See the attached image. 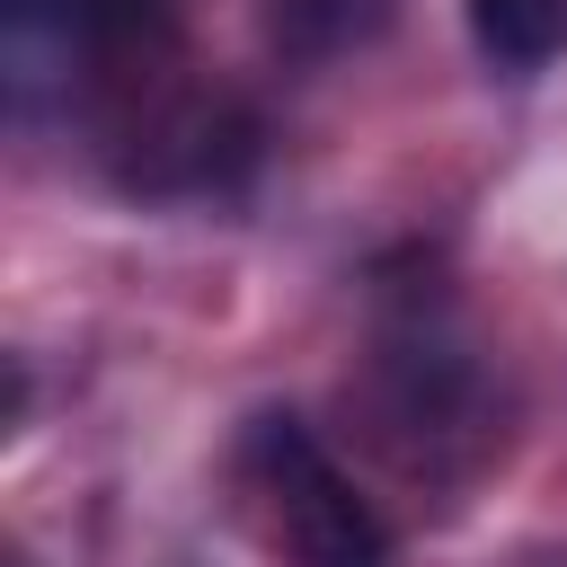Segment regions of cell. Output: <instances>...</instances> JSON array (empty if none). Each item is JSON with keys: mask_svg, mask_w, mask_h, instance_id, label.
Segmentation results:
<instances>
[{"mask_svg": "<svg viewBox=\"0 0 567 567\" xmlns=\"http://www.w3.org/2000/svg\"><path fill=\"white\" fill-rule=\"evenodd\" d=\"M470 35L496 71H540L567 44V0H470Z\"/></svg>", "mask_w": 567, "mask_h": 567, "instance_id": "obj_2", "label": "cell"}, {"mask_svg": "<svg viewBox=\"0 0 567 567\" xmlns=\"http://www.w3.org/2000/svg\"><path fill=\"white\" fill-rule=\"evenodd\" d=\"M390 18V0H266V27H275V44L284 53H346V44H363L372 27Z\"/></svg>", "mask_w": 567, "mask_h": 567, "instance_id": "obj_3", "label": "cell"}, {"mask_svg": "<svg viewBox=\"0 0 567 567\" xmlns=\"http://www.w3.org/2000/svg\"><path fill=\"white\" fill-rule=\"evenodd\" d=\"M248 470L275 505V532H284L292 567H390L381 514L346 487V470L310 443L301 416H257L248 425Z\"/></svg>", "mask_w": 567, "mask_h": 567, "instance_id": "obj_1", "label": "cell"}]
</instances>
